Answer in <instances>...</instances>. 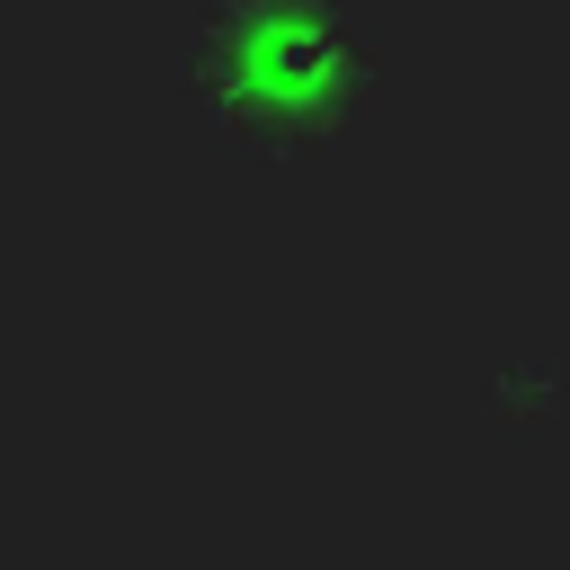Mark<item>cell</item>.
<instances>
[{
  "instance_id": "1",
  "label": "cell",
  "mask_w": 570,
  "mask_h": 570,
  "mask_svg": "<svg viewBox=\"0 0 570 570\" xmlns=\"http://www.w3.org/2000/svg\"><path fill=\"white\" fill-rule=\"evenodd\" d=\"M374 45L347 0H205L187 36V98L240 151H321L356 125Z\"/></svg>"
}]
</instances>
